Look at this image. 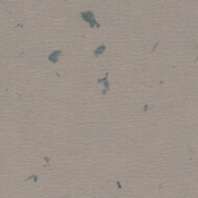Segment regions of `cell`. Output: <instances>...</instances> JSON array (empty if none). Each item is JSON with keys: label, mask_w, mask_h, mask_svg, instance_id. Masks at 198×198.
<instances>
[{"label": "cell", "mask_w": 198, "mask_h": 198, "mask_svg": "<svg viewBox=\"0 0 198 198\" xmlns=\"http://www.w3.org/2000/svg\"><path fill=\"white\" fill-rule=\"evenodd\" d=\"M80 19L85 20V22H88L91 26H98L96 20H94V14H93L91 11H84V12H80Z\"/></svg>", "instance_id": "obj_1"}, {"label": "cell", "mask_w": 198, "mask_h": 198, "mask_svg": "<svg viewBox=\"0 0 198 198\" xmlns=\"http://www.w3.org/2000/svg\"><path fill=\"white\" fill-rule=\"evenodd\" d=\"M60 54H62V51H60V50H56V51H53L51 54L48 56L50 62H57V60H59V57H60Z\"/></svg>", "instance_id": "obj_2"}, {"label": "cell", "mask_w": 198, "mask_h": 198, "mask_svg": "<svg viewBox=\"0 0 198 198\" xmlns=\"http://www.w3.org/2000/svg\"><path fill=\"white\" fill-rule=\"evenodd\" d=\"M104 51H105V45H99V47H98V50H96V51H94V56H101Z\"/></svg>", "instance_id": "obj_3"}]
</instances>
